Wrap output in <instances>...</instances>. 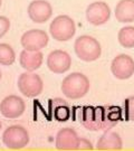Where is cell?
Returning a JSON list of instances; mask_svg holds the SVG:
<instances>
[{
  "label": "cell",
  "instance_id": "obj_1",
  "mask_svg": "<svg viewBox=\"0 0 134 151\" xmlns=\"http://www.w3.org/2000/svg\"><path fill=\"white\" fill-rule=\"evenodd\" d=\"M122 118V110L113 105L84 106L80 113V121L90 131H107L114 128Z\"/></svg>",
  "mask_w": 134,
  "mask_h": 151
},
{
  "label": "cell",
  "instance_id": "obj_2",
  "mask_svg": "<svg viewBox=\"0 0 134 151\" xmlns=\"http://www.w3.org/2000/svg\"><path fill=\"white\" fill-rule=\"evenodd\" d=\"M91 83L86 75L80 72L70 73L62 82V92L65 96L70 100H78L85 96L90 91Z\"/></svg>",
  "mask_w": 134,
  "mask_h": 151
},
{
  "label": "cell",
  "instance_id": "obj_3",
  "mask_svg": "<svg viewBox=\"0 0 134 151\" xmlns=\"http://www.w3.org/2000/svg\"><path fill=\"white\" fill-rule=\"evenodd\" d=\"M74 50L77 57L83 62H94L98 60L102 54L101 44L96 38L83 35L75 40Z\"/></svg>",
  "mask_w": 134,
  "mask_h": 151
},
{
  "label": "cell",
  "instance_id": "obj_4",
  "mask_svg": "<svg viewBox=\"0 0 134 151\" xmlns=\"http://www.w3.org/2000/svg\"><path fill=\"white\" fill-rule=\"evenodd\" d=\"M49 32L55 40L67 42L74 37L76 25L74 19L67 15H59L54 18L49 26Z\"/></svg>",
  "mask_w": 134,
  "mask_h": 151
},
{
  "label": "cell",
  "instance_id": "obj_5",
  "mask_svg": "<svg viewBox=\"0 0 134 151\" xmlns=\"http://www.w3.org/2000/svg\"><path fill=\"white\" fill-rule=\"evenodd\" d=\"M17 84L20 93L27 97L38 96L44 90V82L42 77L36 73L28 70L19 75Z\"/></svg>",
  "mask_w": 134,
  "mask_h": 151
},
{
  "label": "cell",
  "instance_id": "obj_6",
  "mask_svg": "<svg viewBox=\"0 0 134 151\" xmlns=\"http://www.w3.org/2000/svg\"><path fill=\"white\" fill-rule=\"evenodd\" d=\"M2 142L11 150H19L29 143V133L24 127L11 125L2 133Z\"/></svg>",
  "mask_w": 134,
  "mask_h": 151
},
{
  "label": "cell",
  "instance_id": "obj_7",
  "mask_svg": "<svg viewBox=\"0 0 134 151\" xmlns=\"http://www.w3.org/2000/svg\"><path fill=\"white\" fill-rule=\"evenodd\" d=\"M49 42L47 32L42 29H30L22 34L20 44L24 49L29 52H37L45 48Z\"/></svg>",
  "mask_w": 134,
  "mask_h": 151
},
{
  "label": "cell",
  "instance_id": "obj_8",
  "mask_svg": "<svg viewBox=\"0 0 134 151\" xmlns=\"http://www.w3.org/2000/svg\"><path fill=\"white\" fill-rule=\"evenodd\" d=\"M87 22L94 26H101L106 24L111 18V8L104 1H95L86 8L85 11Z\"/></svg>",
  "mask_w": 134,
  "mask_h": 151
},
{
  "label": "cell",
  "instance_id": "obj_9",
  "mask_svg": "<svg viewBox=\"0 0 134 151\" xmlns=\"http://www.w3.org/2000/svg\"><path fill=\"white\" fill-rule=\"evenodd\" d=\"M111 72L118 80H128L134 74V60L130 55H118L111 63Z\"/></svg>",
  "mask_w": 134,
  "mask_h": 151
},
{
  "label": "cell",
  "instance_id": "obj_10",
  "mask_svg": "<svg viewBox=\"0 0 134 151\" xmlns=\"http://www.w3.org/2000/svg\"><path fill=\"white\" fill-rule=\"evenodd\" d=\"M46 63L50 72L55 74H63L70 70L72 66V57L67 52L56 49L49 53Z\"/></svg>",
  "mask_w": 134,
  "mask_h": 151
},
{
  "label": "cell",
  "instance_id": "obj_11",
  "mask_svg": "<svg viewBox=\"0 0 134 151\" xmlns=\"http://www.w3.org/2000/svg\"><path fill=\"white\" fill-rule=\"evenodd\" d=\"M26 104L21 97L8 95L0 103V112L7 119H17L25 112Z\"/></svg>",
  "mask_w": 134,
  "mask_h": 151
},
{
  "label": "cell",
  "instance_id": "obj_12",
  "mask_svg": "<svg viewBox=\"0 0 134 151\" xmlns=\"http://www.w3.org/2000/svg\"><path fill=\"white\" fill-rule=\"evenodd\" d=\"M27 12L34 22L44 24L53 16V7L46 0H34L28 6Z\"/></svg>",
  "mask_w": 134,
  "mask_h": 151
},
{
  "label": "cell",
  "instance_id": "obj_13",
  "mask_svg": "<svg viewBox=\"0 0 134 151\" xmlns=\"http://www.w3.org/2000/svg\"><path fill=\"white\" fill-rule=\"evenodd\" d=\"M78 141H80V137L76 133L75 130L70 128H63L59 130L56 135L55 145L57 150L72 151L76 150Z\"/></svg>",
  "mask_w": 134,
  "mask_h": 151
},
{
  "label": "cell",
  "instance_id": "obj_14",
  "mask_svg": "<svg viewBox=\"0 0 134 151\" xmlns=\"http://www.w3.org/2000/svg\"><path fill=\"white\" fill-rule=\"evenodd\" d=\"M96 149L100 151H118L123 149V141L118 133L113 131H104L96 145Z\"/></svg>",
  "mask_w": 134,
  "mask_h": 151
},
{
  "label": "cell",
  "instance_id": "obj_15",
  "mask_svg": "<svg viewBox=\"0 0 134 151\" xmlns=\"http://www.w3.org/2000/svg\"><path fill=\"white\" fill-rule=\"evenodd\" d=\"M44 60V54L40 50L37 52H29L24 49L19 55V63L24 70L28 72H34L38 70Z\"/></svg>",
  "mask_w": 134,
  "mask_h": 151
},
{
  "label": "cell",
  "instance_id": "obj_16",
  "mask_svg": "<svg viewBox=\"0 0 134 151\" xmlns=\"http://www.w3.org/2000/svg\"><path fill=\"white\" fill-rule=\"evenodd\" d=\"M50 115L57 121H67L70 116V105L63 99H52L48 103Z\"/></svg>",
  "mask_w": 134,
  "mask_h": 151
},
{
  "label": "cell",
  "instance_id": "obj_17",
  "mask_svg": "<svg viewBox=\"0 0 134 151\" xmlns=\"http://www.w3.org/2000/svg\"><path fill=\"white\" fill-rule=\"evenodd\" d=\"M115 18L120 22H134V0H120L115 7Z\"/></svg>",
  "mask_w": 134,
  "mask_h": 151
},
{
  "label": "cell",
  "instance_id": "obj_18",
  "mask_svg": "<svg viewBox=\"0 0 134 151\" xmlns=\"http://www.w3.org/2000/svg\"><path fill=\"white\" fill-rule=\"evenodd\" d=\"M118 39L120 45L124 48H133L134 47V27L126 26L120 29L118 34Z\"/></svg>",
  "mask_w": 134,
  "mask_h": 151
},
{
  "label": "cell",
  "instance_id": "obj_19",
  "mask_svg": "<svg viewBox=\"0 0 134 151\" xmlns=\"http://www.w3.org/2000/svg\"><path fill=\"white\" fill-rule=\"evenodd\" d=\"M16 60V53L9 44H0V64L8 66L12 65Z\"/></svg>",
  "mask_w": 134,
  "mask_h": 151
},
{
  "label": "cell",
  "instance_id": "obj_20",
  "mask_svg": "<svg viewBox=\"0 0 134 151\" xmlns=\"http://www.w3.org/2000/svg\"><path fill=\"white\" fill-rule=\"evenodd\" d=\"M122 111H123L125 120L134 122V95L125 99V101L123 102Z\"/></svg>",
  "mask_w": 134,
  "mask_h": 151
},
{
  "label": "cell",
  "instance_id": "obj_21",
  "mask_svg": "<svg viewBox=\"0 0 134 151\" xmlns=\"http://www.w3.org/2000/svg\"><path fill=\"white\" fill-rule=\"evenodd\" d=\"M10 29V20L5 16H0V38H2Z\"/></svg>",
  "mask_w": 134,
  "mask_h": 151
},
{
  "label": "cell",
  "instance_id": "obj_22",
  "mask_svg": "<svg viewBox=\"0 0 134 151\" xmlns=\"http://www.w3.org/2000/svg\"><path fill=\"white\" fill-rule=\"evenodd\" d=\"M94 147L92 145V142L90 140H87L85 138H80V141H78V145H77V148L76 150H93Z\"/></svg>",
  "mask_w": 134,
  "mask_h": 151
},
{
  "label": "cell",
  "instance_id": "obj_23",
  "mask_svg": "<svg viewBox=\"0 0 134 151\" xmlns=\"http://www.w3.org/2000/svg\"><path fill=\"white\" fill-rule=\"evenodd\" d=\"M1 77H2V74H1V70H0V80H1Z\"/></svg>",
  "mask_w": 134,
  "mask_h": 151
},
{
  "label": "cell",
  "instance_id": "obj_24",
  "mask_svg": "<svg viewBox=\"0 0 134 151\" xmlns=\"http://www.w3.org/2000/svg\"><path fill=\"white\" fill-rule=\"evenodd\" d=\"M1 4H2V0H0V7H1Z\"/></svg>",
  "mask_w": 134,
  "mask_h": 151
},
{
  "label": "cell",
  "instance_id": "obj_25",
  "mask_svg": "<svg viewBox=\"0 0 134 151\" xmlns=\"http://www.w3.org/2000/svg\"><path fill=\"white\" fill-rule=\"evenodd\" d=\"M0 130H1V122H0Z\"/></svg>",
  "mask_w": 134,
  "mask_h": 151
}]
</instances>
